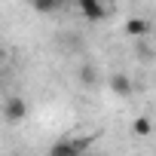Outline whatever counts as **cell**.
Here are the masks:
<instances>
[{
    "label": "cell",
    "instance_id": "6da1fadb",
    "mask_svg": "<svg viewBox=\"0 0 156 156\" xmlns=\"http://www.w3.org/2000/svg\"><path fill=\"white\" fill-rule=\"evenodd\" d=\"M92 144V138H80V141H73V138H61L49 147V156H83L86 147Z\"/></svg>",
    "mask_w": 156,
    "mask_h": 156
},
{
    "label": "cell",
    "instance_id": "7a4b0ae2",
    "mask_svg": "<svg viewBox=\"0 0 156 156\" xmlns=\"http://www.w3.org/2000/svg\"><path fill=\"white\" fill-rule=\"evenodd\" d=\"M3 116L9 119V122H22L25 116H28V104H25V98H6V104H3Z\"/></svg>",
    "mask_w": 156,
    "mask_h": 156
},
{
    "label": "cell",
    "instance_id": "3957f363",
    "mask_svg": "<svg viewBox=\"0 0 156 156\" xmlns=\"http://www.w3.org/2000/svg\"><path fill=\"white\" fill-rule=\"evenodd\" d=\"M80 12H83L89 22H101V19L107 16V9H104L101 0H80Z\"/></svg>",
    "mask_w": 156,
    "mask_h": 156
},
{
    "label": "cell",
    "instance_id": "277c9868",
    "mask_svg": "<svg viewBox=\"0 0 156 156\" xmlns=\"http://www.w3.org/2000/svg\"><path fill=\"white\" fill-rule=\"evenodd\" d=\"M110 89H113L116 95H122V98H126V95L132 92V80H129V76H126V73H116V76H113V80H110Z\"/></svg>",
    "mask_w": 156,
    "mask_h": 156
},
{
    "label": "cell",
    "instance_id": "5b68a950",
    "mask_svg": "<svg viewBox=\"0 0 156 156\" xmlns=\"http://www.w3.org/2000/svg\"><path fill=\"white\" fill-rule=\"evenodd\" d=\"M126 34L129 37H144L147 34V22L144 19H129L126 22Z\"/></svg>",
    "mask_w": 156,
    "mask_h": 156
},
{
    "label": "cell",
    "instance_id": "8992f818",
    "mask_svg": "<svg viewBox=\"0 0 156 156\" xmlns=\"http://www.w3.org/2000/svg\"><path fill=\"white\" fill-rule=\"evenodd\" d=\"M132 132H135L138 138H150V132H153V122H150L147 116H138V119L132 122Z\"/></svg>",
    "mask_w": 156,
    "mask_h": 156
},
{
    "label": "cell",
    "instance_id": "52a82bcc",
    "mask_svg": "<svg viewBox=\"0 0 156 156\" xmlns=\"http://www.w3.org/2000/svg\"><path fill=\"white\" fill-rule=\"evenodd\" d=\"M34 9L43 12V16H46V12H55V9H58V0H34Z\"/></svg>",
    "mask_w": 156,
    "mask_h": 156
},
{
    "label": "cell",
    "instance_id": "ba28073f",
    "mask_svg": "<svg viewBox=\"0 0 156 156\" xmlns=\"http://www.w3.org/2000/svg\"><path fill=\"white\" fill-rule=\"evenodd\" d=\"M80 80H83V83H95V80H98V73H95L92 64H86V67L80 70Z\"/></svg>",
    "mask_w": 156,
    "mask_h": 156
},
{
    "label": "cell",
    "instance_id": "9c48e42d",
    "mask_svg": "<svg viewBox=\"0 0 156 156\" xmlns=\"http://www.w3.org/2000/svg\"><path fill=\"white\" fill-rule=\"evenodd\" d=\"M64 3H67V0H58V6H64Z\"/></svg>",
    "mask_w": 156,
    "mask_h": 156
},
{
    "label": "cell",
    "instance_id": "30bf717a",
    "mask_svg": "<svg viewBox=\"0 0 156 156\" xmlns=\"http://www.w3.org/2000/svg\"><path fill=\"white\" fill-rule=\"evenodd\" d=\"M0 64H3V55H0Z\"/></svg>",
    "mask_w": 156,
    "mask_h": 156
},
{
    "label": "cell",
    "instance_id": "8fae6325",
    "mask_svg": "<svg viewBox=\"0 0 156 156\" xmlns=\"http://www.w3.org/2000/svg\"><path fill=\"white\" fill-rule=\"evenodd\" d=\"M83 156H89V153H83Z\"/></svg>",
    "mask_w": 156,
    "mask_h": 156
}]
</instances>
